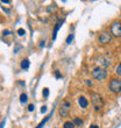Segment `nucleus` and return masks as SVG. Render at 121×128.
<instances>
[{
    "label": "nucleus",
    "instance_id": "39448f33",
    "mask_svg": "<svg viewBox=\"0 0 121 128\" xmlns=\"http://www.w3.org/2000/svg\"><path fill=\"white\" fill-rule=\"evenodd\" d=\"M111 34L115 37H121V22L116 21L111 26Z\"/></svg>",
    "mask_w": 121,
    "mask_h": 128
},
{
    "label": "nucleus",
    "instance_id": "f257e3e1",
    "mask_svg": "<svg viewBox=\"0 0 121 128\" xmlns=\"http://www.w3.org/2000/svg\"><path fill=\"white\" fill-rule=\"evenodd\" d=\"M91 100H92V105H93L96 111H99V110L102 108L104 100H102V98H101L100 94H98V93H91Z\"/></svg>",
    "mask_w": 121,
    "mask_h": 128
},
{
    "label": "nucleus",
    "instance_id": "412c9836",
    "mask_svg": "<svg viewBox=\"0 0 121 128\" xmlns=\"http://www.w3.org/2000/svg\"><path fill=\"white\" fill-rule=\"evenodd\" d=\"M55 76H56V77H60V72H58V71H56V72H55Z\"/></svg>",
    "mask_w": 121,
    "mask_h": 128
},
{
    "label": "nucleus",
    "instance_id": "b1692460",
    "mask_svg": "<svg viewBox=\"0 0 121 128\" xmlns=\"http://www.w3.org/2000/svg\"><path fill=\"white\" fill-rule=\"evenodd\" d=\"M4 125H5V120H2V122H1V128H4Z\"/></svg>",
    "mask_w": 121,
    "mask_h": 128
},
{
    "label": "nucleus",
    "instance_id": "f03ea898",
    "mask_svg": "<svg viewBox=\"0 0 121 128\" xmlns=\"http://www.w3.org/2000/svg\"><path fill=\"white\" fill-rule=\"evenodd\" d=\"M92 77L97 80H102L107 77V71L105 70V68H96L92 71Z\"/></svg>",
    "mask_w": 121,
    "mask_h": 128
},
{
    "label": "nucleus",
    "instance_id": "20e7f679",
    "mask_svg": "<svg viewBox=\"0 0 121 128\" xmlns=\"http://www.w3.org/2000/svg\"><path fill=\"white\" fill-rule=\"evenodd\" d=\"M111 40H112V35L108 32H101L99 34V37H98V41L101 44H108L111 42Z\"/></svg>",
    "mask_w": 121,
    "mask_h": 128
},
{
    "label": "nucleus",
    "instance_id": "ddd939ff",
    "mask_svg": "<svg viewBox=\"0 0 121 128\" xmlns=\"http://www.w3.org/2000/svg\"><path fill=\"white\" fill-rule=\"evenodd\" d=\"M48 119H49V116H47V118L44 119L43 121L41 122V124H40V125H38V126H37V127H36V128H42V127H43V125H44V124H46V122H47V121H48Z\"/></svg>",
    "mask_w": 121,
    "mask_h": 128
},
{
    "label": "nucleus",
    "instance_id": "423d86ee",
    "mask_svg": "<svg viewBox=\"0 0 121 128\" xmlns=\"http://www.w3.org/2000/svg\"><path fill=\"white\" fill-rule=\"evenodd\" d=\"M70 108H71V104L69 101H64L62 106L60 107V116H66L68 113L70 112Z\"/></svg>",
    "mask_w": 121,
    "mask_h": 128
},
{
    "label": "nucleus",
    "instance_id": "6ab92c4d",
    "mask_svg": "<svg viewBox=\"0 0 121 128\" xmlns=\"http://www.w3.org/2000/svg\"><path fill=\"white\" fill-rule=\"evenodd\" d=\"M47 112V106H42L41 107V113H46Z\"/></svg>",
    "mask_w": 121,
    "mask_h": 128
},
{
    "label": "nucleus",
    "instance_id": "0eeeda50",
    "mask_svg": "<svg viewBox=\"0 0 121 128\" xmlns=\"http://www.w3.org/2000/svg\"><path fill=\"white\" fill-rule=\"evenodd\" d=\"M78 104H79V106H80L82 108H86L88 107V100L85 97L82 96V97L78 98Z\"/></svg>",
    "mask_w": 121,
    "mask_h": 128
},
{
    "label": "nucleus",
    "instance_id": "dca6fc26",
    "mask_svg": "<svg viewBox=\"0 0 121 128\" xmlns=\"http://www.w3.org/2000/svg\"><path fill=\"white\" fill-rule=\"evenodd\" d=\"M24 33H26V32H24V29H22V28H20V29L18 30V34H19V36H24Z\"/></svg>",
    "mask_w": 121,
    "mask_h": 128
},
{
    "label": "nucleus",
    "instance_id": "f8f14e48",
    "mask_svg": "<svg viewBox=\"0 0 121 128\" xmlns=\"http://www.w3.org/2000/svg\"><path fill=\"white\" fill-rule=\"evenodd\" d=\"M74 124L76 126H82V125H83V120H82V119H79V118H76V119H74Z\"/></svg>",
    "mask_w": 121,
    "mask_h": 128
},
{
    "label": "nucleus",
    "instance_id": "4be33fe9",
    "mask_svg": "<svg viewBox=\"0 0 121 128\" xmlns=\"http://www.w3.org/2000/svg\"><path fill=\"white\" fill-rule=\"evenodd\" d=\"M90 128H99V127H98L97 125H91V126H90Z\"/></svg>",
    "mask_w": 121,
    "mask_h": 128
},
{
    "label": "nucleus",
    "instance_id": "5701e85b",
    "mask_svg": "<svg viewBox=\"0 0 121 128\" xmlns=\"http://www.w3.org/2000/svg\"><path fill=\"white\" fill-rule=\"evenodd\" d=\"M1 2H2V4H10V1H7V0H6V1H5V0H2Z\"/></svg>",
    "mask_w": 121,
    "mask_h": 128
},
{
    "label": "nucleus",
    "instance_id": "1a4fd4ad",
    "mask_svg": "<svg viewBox=\"0 0 121 128\" xmlns=\"http://www.w3.org/2000/svg\"><path fill=\"white\" fill-rule=\"evenodd\" d=\"M74 124L72 121H66V122H64V125H63V128H74Z\"/></svg>",
    "mask_w": 121,
    "mask_h": 128
},
{
    "label": "nucleus",
    "instance_id": "a211bd4d",
    "mask_svg": "<svg viewBox=\"0 0 121 128\" xmlns=\"http://www.w3.org/2000/svg\"><path fill=\"white\" fill-rule=\"evenodd\" d=\"M34 108H35V106H34V105L32 104V105H29V106H28V111L32 112V111H34Z\"/></svg>",
    "mask_w": 121,
    "mask_h": 128
},
{
    "label": "nucleus",
    "instance_id": "f3484780",
    "mask_svg": "<svg viewBox=\"0 0 121 128\" xmlns=\"http://www.w3.org/2000/svg\"><path fill=\"white\" fill-rule=\"evenodd\" d=\"M115 71H116V74H118L119 76H121V63L119 64L118 66H116V70H115Z\"/></svg>",
    "mask_w": 121,
    "mask_h": 128
},
{
    "label": "nucleus",
    "instance_id": "7ed1b4c3",
    "mask_svg": "<svg viewBox=\"0 0 121 128\" xmlns=\"http://www.w3.org/2000/svg\"><path fill=\"white\" fill-rule=\"evenodd\" d=\"M108 88L113 93H120L121 92V80L118 78H113L111 79L110 84H108Z\"/></svg>",
    "mask_w": 121,
    "mask_h": 128
},
{
    "label": "nucleus",
    "instance_id": "2eb2a0df",
    "mask_svg": "<svg viewBox=\"0 0 121 128\" xmlns=\"http://www.w3.org/2000/svg\"><path fill=\"white\" fill-rule=\"evenodd\" d=\"M72 38H74V35H72V34H71V35H69V36H68V38H66V43L70 44L71 41H72Z\"/></svg>",
    "mask_w": 121,
    "mask_h": 128
},
{
    "label": "nucleus",
    "instance_id": "4468645a",
    "mask_svg": "<svg viewBox=\"0 0 121 128\" xmlns=\"http://www.w3.org/2000/svg\"><path fill=\"white\" fill-rule=\"evenodd\" d=\"M48 94H49V90H48V88H43V97L47 98Z\"/></svg>",
    "mask_w": 121,
    "mask_h": 128
},
{
    "label": "nucleus",
    "instance_id": "6e6552de",
    "mask_svg": "<svg viewBox=\"0 0 121 128\" xmlns=\"http://www.w3.org/2000/svg\"><path fill=\"white\" fill-rule=\"evenodd\" d=\"M29 65H30L29 60H27V58H24V60H22V61H21L20 66H21V69H22V70H27V69H29Z\"/></svg>",
    "mask_w": 121,
    "mask_h": 128
},
{
    "label": "nucleus",
    "instance_id": "aec40b11",
    "mask_svg": "<svg viewBox=\"0 0 121 128\" xmlns=\"http://www.w3.org/2000/svg\"><path fill=\"white\" fill-rule=\"evenodd\" d=\"M4 35L6 36V35H10V30H4Z\"/></svg>",
    "mask_w": 121,
    "mask_h": 128
},
{
    "label": "nucleus",
    "instance_id": "9d476101",
    "mask_svg": "<svg viewBox=\"0 0 121 128\" xmlns=\"http://www.w3.org/2000/svg\"><path fill=\"white\" fill-rule=\"evenodd\" d=\"M62 26V24L60 22H57V24H56V27H55L54 29V35H52V40H55L56 38V35H57V32H58V28Z\"/></svg>",
    "mask_w": 121,
    "mask_h": 128
},
{
    "label": "nucleus",
    "instance_id": "9b49d317",
    "mask_svg": "<svg viewBox=\"0 0 121 128\" xmlns=\"http://www.w3.org/2000/svg\"><path fill=\"white\" fill-rule=\"evenodd\" d=\"M28 100V98H27V94H24V93H22V94L20 96V102L21 104H26Z\"/></svg>",
    "mask_w": 121,
    "mask_h": 128
}]
</instances>
